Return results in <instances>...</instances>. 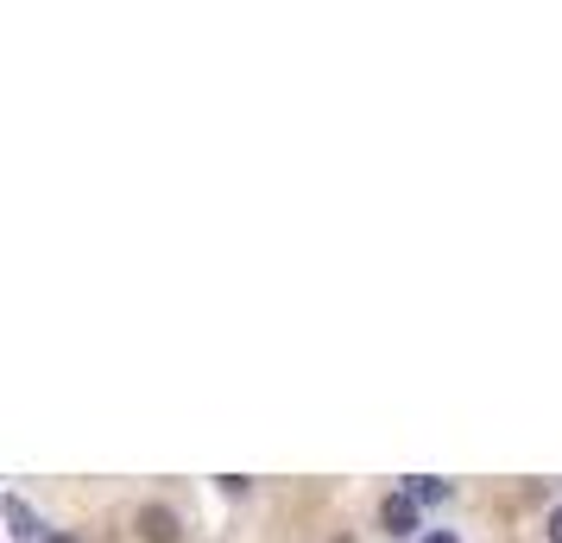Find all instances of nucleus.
I'll list each match as a JSON object with an SVG mask.
<instances>
[{
	"instance_id": "f257e3e1",
	"label": "nucleus",
	"mask_w": 562,
	"mask_h": 543,
	"mask_svg": "<svg viewBox=\"0 0 562 543\" xmlns=\"http://www.w3.org/2000/svg\"><path fill=\"white\" fill-rule=\"evenodd\" d=\"M380 531H385V538H398V543H405V538L417 543L430 524H424V506L398 487V493H385V499H380Z\"/></svg>"
},
{
	"instance_id": "f03ea898",
	"label": "nucleus",
	"mask_w": 562,
	"mask_h": 543,
	"mask_svg": "<svg viewBox=\"0 0 562 543\" xmlns=\"http://www.w3.org/2000/svg\"><path fill=\"white\" fill-rule=\"evenodd\" d=\"M0 524L13 531V543H45V538H52V531L38 524V512H32L20 493H7V499H0Z\"/></svg>"
},
{
	"instance_id": "7ed1b4c3",
	"label": "nucleus",
	"mask_w": 562,
	"mask_h": 543,
	"mask_svg": "<svg viewBox=\"0 0 562 543\" xmlns=\"http://www.w3.org/2000/svg\"><path fill=\"white\" fill-rule=\"evenodd\" d=\"M133 524H139V538H146V543H178L183 538V518L171 512V506H139Z\"/></svg>"
},
{
	"instance_id": "20e7f679",
	"label": "nucleus",
	"mask_w": 562,
	"mask_h": 543,
	"mask_svg": "<svg viewBox=\"0 0 562 543\" xmlns=\"http://www.w3.org/2000/svg\"><path fill=\"white\" fill-rule=\"evenodd\" d=\"M405 493L417 499V506H442V499H456V487H449L442 474H411V480H405Z\"/></svg>"
},
{
	"instance_id": "39448f33",
	"label": "nucleus",
	"mask_w": 562,
	"mask_h": 543,
	"mask_svg": "<svg viewBox=\"0 0 562 543\" xmlns=\"http://www.w3.org/2000/svg\"><path fill=\"white\" fill-rule=\"evenodd\" d=\"M417 543H461V538H456V531H424Z\"/></svg>"
},
{
	"instance_id": "423d86ee",
	"label": "nucleus",
	"mask_w": 562,
	"mask_h": 543,
	"mask_svg": "<svg viewBox=\"0 0 562 543\" xmlns=\"http://www.w3.org/2000/svg\"><path fill=\"white\" fill-rule=\"evenodd\" d=\"M550 543H562V506L550 512Z\"/></svg>"
},
{
	"instance_id": "0eeeda50",
	"label": "nucleus",
	"mask_w": 562,
	"mask_h": 543,
	"mask_svg": "<svg viewBox=\"0 0 562 543\" xmlns=\"http://www.w3.org/2000/svg\"><path fill=\"white\" fill-rule=\"evenodd\" d=\"M45 543H77V538H57V531H52V538H45Z\"/></svg>"
}]
</instances>
